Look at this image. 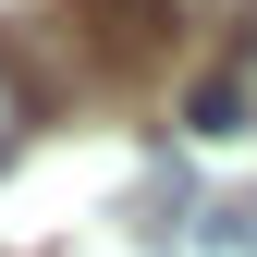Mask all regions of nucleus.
<instances>
[{
	"instance_id": "nucleus-1",
	"label": "nucleus",
	"mask_w": 257,
	"mask_h": 257,
	"mask_svg": "<svg viewBox=\"0 0 257 257\" xmlns=\"http://www.w3.org/2000/svg\"><path fill=\"white\" fill-rule=\"evenodd\" d=\"M86 13H98V49L110 61H147L159 25H172V0H86Z\"/></svg>"
},
{
	"instance_id": "nucleus-2",
	"label": "nucleus",
	"mask_w": 257,
	"mask_h": 257,
	"mask_svg": "<svg viewBox=\"0 0 257 257\" xmlns=\"http://www.w3.org/2000/svg\"><path fill=\"white\" fill-rule=\"evenodd\" d=\"M184 122H196V135H245V86H233V74H208L196 98H184Z\"/></svg>"
},
{
	"instance_id": "nucleus-3",
	"label": "nucleus",
	"mask_w": 257,
	"mask_h": 257,
	"mask_svg": "<svg viewBox=\"0 0 257 257\" xmlns=\"http://www.w3.org/2000/svg\"><path fill=\"white\" fill-rule=\"evenodd\" d=\"M208 245H220V257H257V196H233V208H220V220H208Z\"/></svg>"
},
{
	"instance_id": "nucleus-4",
	"label": "nucleus",
	"mask_w": 257,
	"mask_h": 257,
	"mask_svg": "<svg viewBox=\"0 0 257 257\" xmlns=\"http://www.w3.org/2000/svg\"><path fill=\"white\" fill-rule=\"evenodd\" d=\"M25 122H37V110H25V74H13V61H0V159L25 147Z\"/></svg>"
}]
</instances>
